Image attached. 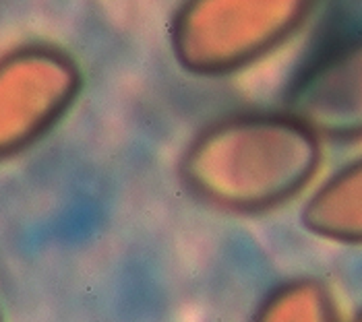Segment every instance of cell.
<instances>
[{
	"instance_id": "cell-1",
	"label": "cell",
	"mask_w": 362,
	"mask_h": 322,
	"mask_svg": "<svg viewBox=\"0 0 362 322\" xmlns=\"http://www.w3.org/2000/svg\"><path fill=\"white\" fill-rule=\"evenodd\" d=\"M321 163L319 136L288 112H245L207 124L182 153L187 188L223 211L257 213L296 196Z\"/></svg>"
},
{
	"instance_id": "cell-8",
	"label": "cell",
	"mask_w": 362,
	"mask_h": 322,
	"mask_svg": "<svg viewBox=\"0 0 362 322\" xmlns=\"http://www.w3.org/2000/svg\"><path fill=\"white\" fill-rule=\"evenodd\" d=\"M354 322H362V312L356 316V318H354Z\"/></svg>"
},
{
	"instance_id": "cell-4",
	"label": "cell",
	"mask_w": 362,
	"mask_h": 322,
	"mask_svg": "<svg viewBox=\"0 0 362 322\" xmlns=\"http://www.w3.org/2000/svg\"><path fill=\"white\" fill-rule=\"evenodd\" d=\"M286 112L319 138H362V33L308 66L292 85Z\"/></svg>"
},
{
	"instance_id": "cell-6",
	"label": "cell",
	"mask_w": 362,
	"mask_h": 322,
	"mask_svg": "<svg viewBox=\"0 0 362 322\" xmlns=\"http://www.w3.org/2000/svg\"><path fill=\"white\" fill-rule=\"evenodd\" d=\"M252 322H339L329 290L313 277L279 283L257 308Z\"/></svg>"
},
{
	"instance_id": "cell-7",
	"label": "cell",
	"mask_w": 362,
	"mask_h": 322,
	"mask_svg": "<svg viewBox=\"0 0 362 322\" xmlns=\"http://www.w3.org/2000/svg\"><path fill=\"white\" fill-rule=\"evenodd\" d=\"M0 322H4V312H2V308H0Z\"/></svg>"
},
{
	"instance_id": "cell-3",
	"label": "cell",
	"mask_w": 362,
	"mask_h": 322,
	"mask_svg": "<svg viewBox=\"0 0 362 322\" xmlns=\"http://www.w3.org/2000/svg\"><path fill=\"white\" fill-rule=\"evenodd\" d=\"M81 68L64 48L28 42L0 54V161L54 129L81 91Z\"/></svg>"
},
{
	"instance_id": "cell-5",
	"label": "cell",
	"mask_w": 362,
	"mask_h": 322,
	"mask_svg": "<svg viewBox=\"0 0 362 322\" xmlns=\"http://www.w3.org/2000/svg\"><path fill=\"white\" fill-rule=\"evenodd\" d=\"M303 223L319 238L362 244V157L337 169L313 192Z\"/></svg>"
},
{
	"instance_id": "cell-2",
	"label": "cell",
	"mask_w": 362,
	"mask_h": 322,
	"mask_svg": "<svg viewBox=\"0 0 362 322\" xmlns=\"http://www.w3.org/2000/svg\"><path fill=\"white\" fill-rule=\"evenodd\" d=\"M308 2H189L172 21V50L199 75L234 73L305 25Z\"/></svg>"
}]
</instances>
